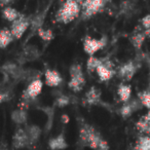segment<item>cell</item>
<instances>
[{
    "mask_svg": "<svg viewBox=\"0 0 150 150\" xmlns=\"http://www.w3.org/2000/svg\"><path fill=\"white\" fill-rule=\"evenodd\" d=\"M30 27V20L26 16L21 15L18 20L13 22L11 26V32L15 39H20L25 34L27 29Z\"/></svg>",
    "mask_w": 150,
    "mask_h": 150,
    "instance_id": "obj_6",
    "label": "cell"
},
{
    "mask_svg": "<svg viewBox=\"0 0 150 150\" xmlns=\"http://www.w3.org/2000/svg\"><path fill=\"white\" fill-rule=\"evenodd\" d=\"M136 129L141 134H144V136L150 135V110L136 122Z\"/></svg>",
    "mask_w": 150,
    "mask_h": 150,
    "instance_id": "obj_15",
    "label": "cell"
},
{
    "mask_svg": "<svg viewBox=\"0 0 150 150\" xmlns=\"http://www.w3.org/2000/svg\"><path fill=\"white\" fill-rule=\"evenodd\" d=\"M96 72L102 81L110 80L116 74V71L114 70V65L109 59H103V64L97 68Z\"/></svg>",
    "mask_w": 150,
    "mask_h": 150,
    "instance_id": "obj_8",
    "label": "cell"
},
{
    "mask_svg": "<svg viewBox=\"0 0 150 150\" xmlns=\"http://www.w3.org/2000/svg\"><path fill=\"white\" fill-rule=\"evenodd\" d=\"M141 24H142V27L145 30L150 29V15H146L145 17L142 18Z\"/></svg>",
    "mask_w": 150,
    "mask_h": 150,
    "instance_id": "obj_29",
    "label": "cell"
},
{
    "mask_svg": "<svg viewBox=\"0 0 150 150\" xmlns=\"http://www.w3.org/2000/svg\"><path fill=\"white\" fill-rule=\"evenodd\" d=\"M80 13H81L80 1L67 0L56 13L54 18H56V21L58 23L69 24L74 19H76Z\"/></svg>",
    "mask_w": 150,
    "mask_h": 150,
    "instance_id": "obj_2",
    "label": "cell"
},
{
    "mask_svg": "<svg viewBox=\"0 0 150 150\" xmlns=\"http://www.w3.org/2000/svg\"><path fill=\"white\" fill-rule=\"evenodd\" d=\"M86 102L88 105H99L101 102V92L96 86H92L88 92L86 93Z\"/></svg>",
    "mask_w": 150,
    "mask_h": 150,
    "instance_id": "obj_17",
    "label": "cell"
},
{
    "mask_svg": "<svg viewBox=\"0 0 150 150\" xmlns=\"http://www.w3.org/2000/svg\"><path fill=\"white\" fill-rule=\"evenodd\" d=\"M46 13H47V8H45L42 13L36 15L33 19L30 20V28H31L32 34H33L34 32L37 33L38 30L42 28V25H43V22H44V19H45Z\"/></svg>",
    "mask_w": 150,
    "mask_h": 150,
    "instance_id": "obj_18",
    "label": "cell"
},
{
    "mask_svg": "<svg viewBox=\"0 0 150 150\" xmlns=\"http://www.w3.org/2000/svg\"><path fill=\"white\" fill-rule=\"evenodd\" d=\"M31 143H30L25 129H18L13 137V147L15 149H22V148L27 147Z\"/></svg>",
    "mask_w": 150,
    "mask_h": 150,
    "instance_id": "obj_10",
    "label": "cell"
},
{
    "mask_svg": "<svg viewBox=\"0 0 150 150\" xmlns=\"http://www.w3.org/2000/svg\"><path fill=\"white\" fill-rule=\"evenodd\" d=\"M139 68V64L135 61H129V62L122 64L118 68L117 74L122 80L129 81L134 77V75L136 74V72L138 71Z\"/></svg>",
    "mask_w": 150,
    "mask_h": 150,
    "instance_id": "obj_9",
    "label": "cell"
},
{
    "mask_svg": "<svg viewBox=\"0 0 150 150\" xmlns=\"http://www.w3.org/2000/svg\"><path fill=\"white\" fill-rule=\"evenodd\" d=\"M11 119L18 125H23L27 121V112L23 109H17L11 113Z\"/></svg>",
    "mask_w": 150,
    "mask_h": 150,
    "instance_id": "obj_25",
    "label": "cell"
},
{
    "mask_svg": "<svg viewBox=\"0 0 150 150\" xmlns=\"http://www.w3.org/2000/svg\"><path fill=\"white\" fill-rule=\"evenodd\" d=\"M44 77H45L46 86H52V88L60 86L63 80L62 76H61V74L58 71L50 70V69H47V70L44 72Z\"/></svg>",
    "mask_w": 150,
    "mask_h": 150,
    "instance_id": "obj_13",
    "label": "cell"
},
{
    "mask_svg": "<svg viewBox=\"0 0 150 150\" xmlns=\"http://www.w3.org/2000/svg\"><path fill=\"white\" fill-rule=\"evenodd\" d=\"M142 106L141 102H140L138 99L136 100H133V101H127L125 102V104L121 106L120 110H119V113H120L121 117L122 118H129L134 112L140 109Z\"/></svg>",
    "mask_w": 150,
    "mask_h": 150,
    "instance_id": "obj_11",
    "label": "cell"
},
{
    "mask_svg": "<svg viewBox=\"0 0 150 150\" xmlns=\"http://www.w3.org/2000/svg\"><path fill=\"white\" fill-rule=\"evenodd\" d=\"M117 95H118L119 99H120L123 103L129 101L131 96H132L131 86L125 84V83H120L118 86V88H117Z\"/></svg>",
    "mask_w": 150,
    "mask_h": 150,
    "instance_id": "obj_19",
    "label": "cell"
},
{
    "mask_svg": "<svg viewBox=\"0 0 150 150\" xmlns=\"http://www.w3.org/2000/svg\"><path fill=\"white\" fill-rule=\"evenodd\" d=\"M133 150H150V136H141L138 138Z\"/></svg>",
    "mask_w": 150,
    "mask_h": 150,
    "instance_id": "obj_23",
    "label": "cell"
},
{
    "mask_svg": "<svg viewBox=\"0 0 150 150\" xmlns=\"http://www.w3.org/2000/svg\"><path fill=\"white\" fill-rule=\"evenodd\" d=\"M145 38H146V35L144 32H137V33H134L131 37V42L132 44L134 45V47L136 50H140L143 45L144 41H145Z\"/></svg>",
    "mask_w": 150,
    "mask_h": 150,
    "instance_id": "obj_24",
    "label": "cell"
},
{
    "mask_svg": "<svg viewBox=\"0 0 150 150\" xmlns=\"http://www.w3.org/2000/svg\"><path fill=\"white\" fill-rule=\"evenodd\" d=\"M144 33H145L146 37H148V38H149V39H150V29L145 30V31H144Z\"/></svg>",
    "mask_w": 150,
    "mask_h": 150,
    "instance_id": "obj_32",
    "label": "cell"
},
{
    "mask_svg": "<svg viewBox=\"0 0 150 150\" xmlns=\"http://www.w3.org/2000/svg\"><path fill=\"white\" fill-rule=\"evenodd\" d=\"M68 103H69V99H68V97H66V96H62L57 99V104H58L59 106H66Z\"/></svg>",
    "mask_w": 150,
    "mask_h": 150,
    "instance_id": "obj_30",
    "label": "cell"
},
{
    "mask_svg": "<svg viewBox=\"0 0 150 150\" xmlns=\"http://www.w3.org/2000/svg\"><path fill=\"white\" fill-rule=\"evenodd\" d=\"M2 71L5 75L16 80L27 79V71L24 70L20 65H17L15 63H5L2 66Z\"/></svg>",
    "mask_w": 150,
    "mask_h": 150,
    "instance_id": "obj_7",
    "label": "cell"
},
{
    "mask_svg": "<svg viewBox=\"0 0 150 150\" xmlns=\"http://www.w3.org/2000/svg\"><path fill=\"white\" fill-rule=\"evenodd\" d=\"M42 81L40 79H35L33 81H31L28 84L27 88L25 91V95L28 99H35L38 95L41 93L42 90Z\"/></svg>",
    "mask_w": 150,
    "mask_h": 150,
    "instance_id": "obj_14",
    "label": "cell"
},
{
    "mask_svg": "<svg viewBox=\"0 0 150 150\" xmlns=\"http://www.w3.org/2000/svg\"><path fill=\"white\" fill-rule=\"evenodd\" d=\"M106 1L104 0H86L80 1L81 6V17L82 20H88L95 15L99 13L104 9L106 5Z\"/></svg>",
    "mask_w": 150,
    "mask_h": 150,
    "instance_id": "obj_4",
    "label": "cell"
},
{
    "mask_svg": "<svg viewBox=\"0 0 150 150\" xmlns=\"http://www.w3.org/2000/svg\"><path fill=\"white\" fill-rule=\"evenodd\" d=\"M103 64V59H99L96 57H90L86 62V69L88 72H95L99 66Z\"/></svg>",
    "mask_w": 150,
    "mask_h": 150,
    "instance_id": "obj_26",
    "label": "cell"
},
{
    "mask_svg": "<svg viewBox=\"0 0 150 150\" xmlns=\"http://www.w3.org/2000/svg\"><path fill=\"white\" fill-rule=\"evenodd\" d=\"M48 147L50 150H64L68 147V144L65 139L64 134H60V135L56 136V137L52 138L48 142Z\"/></svg>",
    "mask_w": 150,
    "mask_h": 150,
    "instance_id": "obj_16",
    "label": "cell"
},
{
    "mask_svg": "<svg viewBox=\"0 0 150 150\" xmlns=\"http://www.w3.org/2000/svg\"><path fill=\"white\" fill-rule=\"evenodd\" d=\"M107 42H108V38L106 36H103L100 39L93 38L91 36H86V38L83 39V50L90 57H93L98 50L105 47Z\"/></svg>",
    "mask_w": 150,
    "mask_h": 150,
    "instance_id": "obj_5",
    "label": "cell"
},
{
    "mask_svg": "<svg viewBox=\"0 0 150 150\" xmlns=\"http://www.w3.org/2000/svg\"><path fill=\"white\" fill-rule=\"evenodd\" d=\"M69 73H70V80L68 82L69 88L75 93L80 92L83 88V86H86V78H84L81 65H71L70 69H69Z\"/></svg>",
    "mask_w": 150,
    "mask_h": 150,
    "instance_id": "obj_3",
    "label": "cell"
},
{
    "mask_svg": "<svg viewBox=\"0 0 150 150\" xmlns=\"http://www.w3.org/2000/svg\"><path fill=\"white\" fill-rule=\"evenodd\" d=\"M149 88H150V75H149Z\"/></svg>",
    "mask_w": 150,
    "mask_h": 150,
    "instance_id": "obj_33",
    "label": "cell"
},
{
    "mask_svg": "<svg viewBox=\"0 0 150 150\" xmlns=\"http://www.w3.org/2000/svg\"><path fill=\"white\" fill-rule=\"evenodd\" d=\"M13 39L15 38L9 29L3 28L2 30H0V47L1 48H5L13 41Z\"/></svg>",
    "mask_w": 150,
    "mask_h": 150,
    "instance_id": "obj_20",
    "label": "cell"
},
{
    "mask_svg": "<svg viewBox=\"0 0 150 150\" xmlns=\"http://www.w3.org/2000/svg\"><path fill=\"white\" fill-rule=\"evenodd\" d=\"M79 147H88L93 150H109V145L93 125L86 122L80 123L79 135H78Z\"/></svg>",
    "mask_w": 150,
    "mask_h": 150,
    "instance_id": "obj_1",
    "label": "cell"
},
{
    "mask_svg": "<svg viewBox=\"0 0 150 150\" xmlns=\"http://www.w3.org/2000/svg\"><path fill=\"white\" fill-rule=\"evenodd\" d=\"M138 100L141 102L142 106H145L148 110H150V91L138 93Z\"/></svg>",
    "mask_w": 150,
    "mask_h": 150,
    "instance_id": "obj_27",
    "label": "cell"
},
{
    "mask_svg": "<svg viewBox=\"0 0 150 150\" xmlns=\"http://www.w3.org/2000/svg\"><path fill=\"white\" fill-rule=\"evenodd\" d=\"M6 100H8V94L4 92H0V103L5 102Z\"/></svg>",
    "mask_w": 150,
    "mask_h": 150,
    "instance_id": "obj_31",
    "label": "cell"
},
{
    "mask_svg": "<svg viewBox=\"0 0 150 150\" xmlns=\"http://www.w3.org/2000/svg\"><path fill=\"white\" fill-rule=\"evenodd\" d=\"M39 50H38L37 46L34 45H28L24 48L23 52L20 56V64H25L27 62H31L34 61L39 57Z\"/></svg>",
    "mask_w": 150,
    "mask_h": 150,
    "instance_id": "obj_12",
    "label": "cell"
},
{
    "mask_svg": "<svg viewBox=\"0 0 150 150\" xmlns=\"http://www.w3.org/2000/svg\"><path fill=\"white\" fill-rule=\"evenodd\" d=\"M37 34L44 41H50V40L54 39V33L50 29H43V28H41V29H39L37 31Z\"/></svg>",
    "mask_w": 150,
    "mask_h": 150,
    "instance_id": "obj_28",
    "label": "cell"
},
{
    "mask_svg": "<svg viewBox=\"0 0 150 150\" xmlns=\"http://www.w3.org/2000/svg\"><path fill=\"white\" fill-rule=\"evenodd\" d=\"M26 133H27V136L29 138V141L30 143H34L36 142L38 139H39L40 135H41V129H40L39 127L37 125H29L25 129Z\"/></svg>",
    "mask_w": 150,
    "mask_h": 150,
    "instance_id": "obj_22",
    "label": "cell"
},
{
    "mask_svg": "<svg viewBox=\"0 0 150 150\" xmlns=\"http://www.w3.org/2000/svg\"><path fill=\"white\" fill-rule=\"evenodd\" d=\"M22 13H20L17 9H15L11 6H4L2 9V16L5 20H7L8 22H15L16 20H18L20 18Z\"/></svg>",
    "mask_w": 150,
    "mask_h": 150,
    "instance_id": "obj_21",
    "label": "cell"
}]
</instances>
